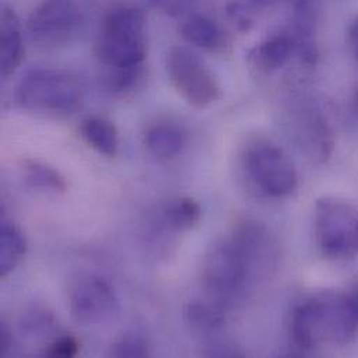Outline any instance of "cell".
I'll use <instances>...</instances> for the list:
<instances>
[{"label":"cell","mask_w":358,"mask_h":358,"mask_svg":"<svg viewBox=\"0 0 358 358\" xmlns=\"http://www.w3.org/2000/svg\"><path fill=\"white\" fill-rule=\"evenodd\" d=\"M56 318L42 307H34L21 318V329L29 336H42L56 328Z\"/></svg>","instance_id":"cell-19"},{"label":"cell","mask_w":358,"mask_h":358,"mask_svg":"<svg viewBox=\"0 0 358 358\" xmlns=\"http://www.w3.org/2000/svg\"><path fill=\"white\" fill-rule=\"evenodd\" d=\"M185 141L184 130L171 122L152 124L144 136L147 150L159 159L178 158L185 147Z\"/></svg>","instance_id":"cell-14"},{"label":"cell","mask_w":358,"mask_h":358,"mask_svg":"<svg viewBox=\"0 0 358 358\" xmlns=\"http://www.w3.org/2000/svg\"><path fill=\"white\" fill-rule=\"evenodd\" d=\"M67 306L73 320L84 327L105 324L120 310L113 286L96 273H81L70 283Z\"/></svg>","instance_id":"cell-9"},{"label":"cell","mask_w":358,"mask_h":358,"mask_svg":"<svg viewBox=\"0 0 358 358\" xmlns=\"http://www.w3.org/2000/svg\"><path fill=\"white\" fill-rule=\"evenodd\" d=\"M13 346V336L10 329L3 324L0 327V355H7Z\"/></svg>","instance_id":"cell-23"},{"label":"cell","mask_w":358,"mask_h":358,"mask_svg":"<svg viewBox=\"0 0 358 358\" xmlns=\"http://www.w3.org/2000/svg\"><path fill=\"white\" fill-rule=\"evenodd\" d=\"M22 179L31 187L39 191L62 194L67 189L64 178L52 166L39 161H25L22 164Z\"/></svg>","instance_id":"cell-17"},{"label":"cell","mask_w":358,"mask_h":358,"mask_svg":"<svg viewBox=\"0 0 358 358\" xmlns=\"http://www.w3.org/2000/svg\"><path fill=\"white\" fill-rule=\"evenodd\" d=\"M80 352V342L77 338L71 335H64L55 339L48 349L45 350V356L50 358L76 357Z\"/></svg>","instance_id":"cell-21"},{"label":"cell","mask_w":358,"mask_h":358,"mask_svg":"<svg viewBox=\"0 0 358 358\" xmlns=\"http://www.w3.org/2000/svg\"><path fill=\"white\" fill-rule=\"evenodd\" d=\"M25 252V236L17 226L3 220L0 226V276L10 275L20 265Z\"/></svg>","instance_id":"cell-15"},{"label":"cell","mask_w":358,"mask_h":358,"mask_svg":"<svg viewBox=\"0 0 358 358\" xmlns=\"http://www.w3.org/2000/svg\"><path fill=\"white\" fill-rule=\"evenodd\" d=\"M166 71L180 96L196 109L209 108L222 96V85L213 70L184 46L169 50Z\"/></svg>","instance_id":"cell-8"},{"label":"cell","mask_w":358,"mask_h":358,"mask_svg":"<svg viewBox=\"0 0 358 358\" xmlns=\"http://www.w3.org/2000/svg\"><path fill=\"white\" fill-rule=\"evenodd\" d=\"M80 136L88 147L106 158H115L119 152L120 138L113 122L101 116H90L81 122Z\"/></svg>","instance_id":"cell-13"},{"label":"cell","mask_w":358,"mask_h":358,"mask_svg":"<svg viewBox=\"0 0 358 358\" xmlns=\"http://www.w3.org/2000/svg\"><path fill=\"white\" fill-rule=\"evenodd\" d=\"M17 103L31 112L67 116L84 103V91L73 74L57 69H35L17 84Z\"/></svg>","instance_id":"cell-6"},{"label":"cell","mask_w":358,"mask_h":358,"mask_svg":"<svg viewBox=\"0 0 358 358\" xmlns=\"http://www.w3.org/2000/svg\"><path fill=\"white\" fill-rule=\"evenodd\" d=\"M110 355L117 358L148 357L150 343L144 335L138 332H129L113 343Z\"/></svg>","instance_id":"cell-18"},{"label":"cell","mask_w":358,"mask_h":358,"mask_svg":"<svg viewBox=\"0 0 358 358\" xmlns=\"http://www.w3.org/2000/svg\"><path fill=\"white\" fill-rule=\"evenodd\" d=\"M182 39L194 48L206 52H223L230 45L226 29L213 18L203 14H191L180 25Z\"/></svg>","instance_id":"cell-11"},{"label":"cell","mask_w":358,"mask_h":358,"mask_svg":"<svg viewBox=\"0 0 358 358\" xmlns=\"http://www.w3.org/2000/svg\"><path fill=\"white\" fill-rule=\"evenodd\" d=\"M202 215L199 203L191 196H178L168 201L161 210V220L175 231H184L194 227Z\"/></svg>","instance_id":"cell-16"},{"label":"cell","mask_w":358,"mask_h":358,"mask_svg":"<svg viewBox=\"0 0 358 358\" xmlns=\"http://www.w3.org/2000/svg\"><path fill=\"white\" fill-rule=\"evenodd\" d=\"M0 22L1 76L8 77L21 66L25 56V46L20 18L11 7H1Z\"/></svg>","instance_id":"cell-12"},{"label":"cell","mask_w":358,"mask_h":358,"mask_svg":"<svg viewBox=\"0 0 358 358\" xmlns=\"http://www.w3.org/2000/svg\"><path fill=\"white\" fill-rule=\"evenodd\" d=\"M289 136L314 164H328L336 148V127L327 106L311 96H300L286 110Z\"/></svg>","instance_id":"cell-7"},{"label":"cell","mask_w":358,"mask_h":358,"mask_svg":"<svg viewBox=\"0 0 358 358\" xmlns=\"http://www.w3.org/2000/svg\"><path fill=\"white\" fill-rule=\"evenodd\" d=\"M348 43L349 49L358 64V15L353 18L348 28Z\"/></svg>","instance_id":"cell-22"},{"label":"cell","mask_w":358,"mask_h":358,"mask_svg":"<svg viewBox=\"0 0 358 358\" xmlns=\"http://www.w3.org/2000/svg\"><path fill=\"white\" fill-rule=\"evenodd\" d=\"M352 109L358 117V87L353 91V95H352Z\"/></svg>","instance_id":"cell-24"},{"label":"cell","mask_w":358,"mask_h":358,"mask_svg":"<svg viewBox=\"0 0 358 358\" xmlns=\"http://www.w3.org/2000/svg\"><path fill=\"white\" fill-rule=\"evenodd\" d=\"M313 231L320 254L334 262L358 257V203L339 195L317 199L313 210Z\"/></svg>","instance_id":"cell-5"},{"label":"cell","mask_w":358,"mask_h":358,"mask_svg":"<svg viewBox=\"0 0 358 358\" xmlns=\"http://www.w3.org/2000/svg\"><path fill=\"white\" fill-rule=\"evenodd\" d=\"M80 25L81 10L77 0H41L27 21L31 39L48 49L71 42Z\"/></svg>","instance_id":"cell-10"},{"label":"cell","mask_w":358,"mask_h":358,"mask_svg":"<svg viewBox=\"0 0 358 358\" xmlns=\"http://www.w3.org/2000/svg\"><path fill=\"white\" fill-rule=\"evenodd\" d=\"M289 335L301 355L352 345L358 336V292L327 290L303 300L290 314Z\"/></svg>","instance_id":"cell-2"},{"label":"cell","mask_w":358,"mask_h":358,"mask_svg":"<svg viewBox=\"0 0 358 358\" xmlns=\"http://www.w3.org/2000/svg\"><path fill=\"white\" fill-rule=\"evenodd\" d=\"M148 53L147 20L141 8L120 4L110 8L96 41L99 62L112 71L143 70Z\"/></svg>","instance_id":"cell-3"},{"label":"cell","mask_w":358,"mask_h":358,"mask_svg":"<svg viewBox=\"0 0 358 358\" xmlns=\"http://www.w3.org/2000/svg\"><path fill=\"white\" fill-rule=\"evenodd\" d=\"M279 262L280 245L275 234L255 219H243L208 250L202 287L209 301L227 311L271 279Z\"/></svg>","instance_id":"cell-1"},{"label":"cell","mask_w":358,"mask_h":358,"mask_svg":"<svg viewBox=\"0 0 358 358\" xmlns=\"http://www.w3.org/2000/svg\"><path fill=\"white\" fill-rule=\"evenodd\" d=\"M244 178L269 198H285L299 187V172L290 155L266 136L250 137L240 151Z\"/></svg>","instance_id":"cell-4"},{"label":"cell","mask_w":358,"mask_h":358,"mask_svg":"<svg viewBox=\"0 0 358 358\" xmlns=\"http://www.w3.org/2000/svg\"><path fill=\"white\" fill-rule=\"evenodd\" d=\"M201 0H151V4L162 14L172 18H185L195 10Z\"/></svg>","instance_id":"cell-20"}]
</instances>
